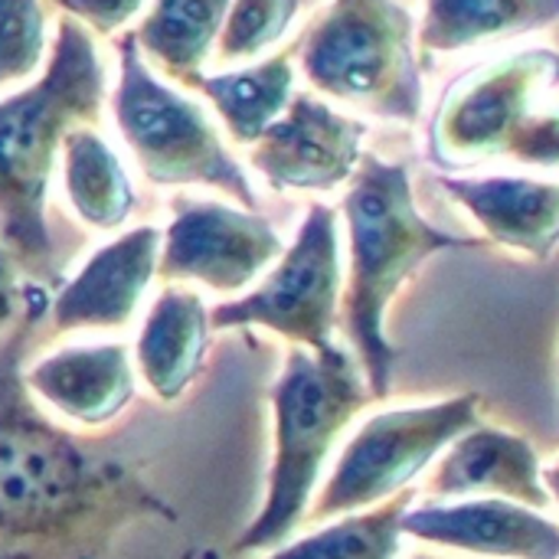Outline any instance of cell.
Instances as JSON below:
<instances>
[{"label":"cell","instance_id":"cell-1","mask_svg":"<svg viewBox=\"0 0 559 559\" xmlns=\"http://www.w3.org/2000/svg\"><path fill=\"white\" fill-rule=\"evenodd\" d=\"M23 321L0 337V540L29 544L33 559H88L131 521H177L121 462L88 452L56 426L23 383Z\"/></svg>","mask_w":559,"mask_h":559},{"label":"cell","instance_id":"cell-2","mask_svg":"<svg viewBox=\"0 0 559 559\" xmlns=\"http://www.w3.org/2000/svg\"><path fill=\"white\" fill-rule=\"evenodd\" d=\"M105 105V66L92 33L62 16L56 43L26 88L0 98V246L16 272L52 278L56 242L46 190L72 128H95Z\"/></svg>","mask_w":559,"mask_h":559},{"label":"cell","instance_id":"cell-3","mask_svg":"<svg viewBox=\"0 0 559 559\" xmlns=\"http://www.w3.org/2000/svg\"><path fill=\"white\" fill-rule=\"evenodd\" d=\"M341 210L350 242L341 318L370 396L383 400L393 390L396 370V347L386 337L393 298L432 255L445 249H472L478 239L432 226L416 206L406 164H393L377 154L360 157Z\"/></svg>","mask_w":559,"mask_h":559},{"label":"cell","instance_id":"cell-4","mask_svg":"<svg viewBox=\"0 0 559 559\" xmlns=\"http://www.w3.org/2000/svg\"><path fill=\"white\" fill-rule=\"evenodd\" d=\"M373 400L354 354L331 344L324 350L292 347L272 386L275 449L262 511L239 534L236 554H262L292 537L308 518L324 462L337 436Z\"/></svg>","mask_w":559,"mask_h":559},{"label":"cell","instance_id":"cell-5","mask_svg":"<svg viewBox=\"0 0 559 559\" xmlns=\"http://www.w3.org/2000/svg\"><path fill=\"white\" fill-rule=\"evenodd\" d=\"M301 72L314 92L370 115L403 124L423 115L413 16L396 0H331L301 39Z\"/></svg>","mask_w":559,"mask_h":559},{"label":"cell","instance_id":"cell-6","mask_svg":"<svg viewBox=\"0 0 559 559\" xmlns=\"http://www.w3.org/2000/svg\"><path fill=\"white\" fill-rule=\"evenodd\" d=\"M111 111L128 151L151 183H200L233 197L246 210L259 206L246 170L226 151L216 124L193 98L174 92L147 69L134 36L118 39V85Z\"/></svg>","mask_w":559,"mask_h":559},{"label":"cell","instance_id":"cell-7","mask_svg":"<svg viewBox=\"0 0 559 559\" xmlns=\"http://www.w3.org/2000/svg\"><path fill=\"white\" fill-rule=\"evenodd\" d=\"M481 400L475 393L386 409L367 419L337 455L324 488L311 501L314 521L354 514L406 491L462 432L478 423Z\"/></svg>","mask_w":559,"mask_h":559},{"label":"cell","instance_id":"cell-8","mask_svg":"<svg viewBox=\"0 0 559 559\" xmlns=\"http://www.w3.org/2000/svg\"><path fill=\"white\" fill-rule=\"evenodd\" d=\"M341 314V236L331 206H311L298 236L269 265V275L242 298L210 311V328H262L292 347L324 350L334 344Z\"/></svg>","mask_w":559,"mask_h":559},{"label":"cell","instance_id":"cell-9","mask_svg":"<svg viewBox=\"0 0 559 559\" xmlns=\"http://www.w3.org/2000/svg\"><path fill=\"white\" fill-rule=\"evenodd\" d=\"M559 82L557 49H524L488 62L455 82L432 121L429 154L436 164L465 167L504 157L540 88Z\"/></svg>","mask_w":559,"mask_h":559},{"label":"cell","instance_id":"cell-10","mask_svg":"<svg viewBox=\"0 0 559 559\" xmlns=\"http://www.w3.org/2000/svg\"><path fill=\"white\" fill-rule=\"evenodd\" d=\"M275 226L246 206L187 203L160 233L157 275L167 285H203L219 295L249 288L278 255Z\"/></svg>","mask_w":559,"mask_h":559},{"label":"cell","instance_id":"cell-11","mask_svg":"<svg viewBox=\"0 0 559 559\" xmlns=\"http://www.w3.org/2000/svg\"><path fill=\"white\" fill-rule=\"evenodd\" d=\"M364 134V121L311 92H295L285 111L249 144V164L275 193H328L354 177Z\"/></svg>","mask_w":559,"mask_h":559},{"label":"cell","instance_id":"cell-12","mask_svg":"<svg viewBox=\"0 0 559 559\" xmlns=\"http://www.w3.org/2000/svg\"><path fill=\"white\" fill-rule=\"evenodd\" d=\"M160 229L138 226L105 242L52 301L56 331H115L131 324L157 275Z\"/></svg>","mask_w":559,"mask_h":559},{"label":"cell","instance_id":"cell-13","mask_svg":"<svg viewBox=\"0 0 559 559\" xmlns=\"http://www.w3.org/2000/svg\"><path fill=\"white\" fill-rule=\"evenodd\" d=\"M403 534L475 557L559 559V524L504 498L409 508Z\"/></svg>","mask_w":559,"mask_h":559},{"label":"cell","instance_id":"cell-14","mask_svg":"<svg viewBox=\"0 0 559 559\" xmlns=\"http://www.w3.org/2000/svg\"><path fill=\"white\" fill-rule=\"evenodd\" d=\"M33 400L82 429L115 423L134 396V364L124 344L62 347L23 370Z\"/></svg>","mask_w":559,"mask_h":559},{"label":"cell","instance_id":"cell-15","mask_svg":"<svg viewBox=\"0 0 559 559\" xmlns=\"http://www.w3.org/2000/svg\"><path fill=\"white\" fill-rule=\"evenodd\" d=\"M488 242L547 262L559 246V183L531 177H439Z\"/></svg>","mask_w":559,"mask_h":559},{"label":"cell","instance_id":"cell-16","mask_svg":"<svg viewBox=\"0 0 559 559\" xmlns=\"http://www.w3.org/2000/svg\"><path fill=\"white\" fill-rule=\"evenodd\" d=\"M436 498H504L534 511L550 504L534 445L504 429H468L442 455L429 478Z\"/></svg>","mask_w":559,"mask_h":559},{"label":"cell","instance_id":"cell-17","mask_svg":"<svg viewBox=\"0 0 559 559\" xmlns=\"http://www.w3.org/2000/svg\"><path fill=\"white\" fill-rule=\"evenodd\" d=\"M210 331V311L197 292L167 285L157 295L141 324L134 360L141 380L160 403H177L193 386L206 357Z\"/></svg>","mask_w":559,"mask_h":559},{"label":"cell","instance_id":"cell-18","mask_svg":"<svg viewBox=\"0 0 559 559\" xmlns=\"http://www.w3.org/2000/svg\"><path fill=\"white\" fill-rule=\"evenodd\" d=\"M226 10L229 0H154L131 36L141 56L167 79L193 88L216 46Z\"/></svg>","mask_w":559,"mask_h":559},{"label":"cell","instance_id":"cell-19","mask_svg":"<svg viewBox=\"0 0 559 559\" xmlns=\"http://www.w3.org/2000/svg\"><path fill=\"white\" fill-rule=\"evenodd\" d=\"M559 20V0H426L416 43L426 56L521 36Z\"/></svg>","mask_w":559,"mask_h":559},{"label":"cell","instance_id":"cell-20","mask_svg":"<svg viewBox=\"0 0 559 559\" xmlns=\"http://www.w3.org/2000/svg\"><path fill=\"white\" fill-rule=\"evenodd\" d=\"M62 187L75 216L95 229H121L134 213V187L108 141L79 124L62 141Z\"/></svg>","mask_w":559,"mask_h":559},{"label":"cell","instance_id":"cell-21","mask_svg":"<svg viewBox=\"0 0 559 559\" xmlns=\"http://www.w3.org/2000/svg\"><path fill=\"white\" fill-rule=\"evenodd\" d=\"M219 115L236 144H255L295 95V62L288 52L269 56L239 72L200 75L193 85Z\"/></svg>","mask_w":559,"mask_h":559},{"label":"cell","instance_id":"cell-22","mask_svg":"<svg viewBox=\"0 0 559 559\" xmlns=\"http://www.w3.org/2000/svg\"><path fill=\"white\" fill-rule=\"evenodd\" d=\"M416 491H400L390 501L341 514V521L272 547L265 559H396L403 540V518L413 508Z\"/></svg>","mask_w":559,"mask_h":559},{"label":"cell","instance_id":"cell-23","mask_svg":"<svg viewBox=\"0 0 559 559\" xmlns=\"http://www.w3.org/2000/svg\"><path fill=\"white\" fill-rule=\"evenodd\" d=\"M298 13V0H229L216 36L219 59H252L272 49Z\"/></svg>","mask_w":559,"mask_h":559},{"label":"cell","instance_id":"cell-24","mask_svg":"<svg viewBox=\"0 0 559 559\" xmlns=\"http://www.w3.org/2000/svg\"><path fill=\"white\" fill-rule=\"evenodd\" d=\"M46 62L43 0H0V88L26 82Z\"/></svg>","mask_w":559,"mask_h":559},{"label":"cell","instance_id":"cell-25","mask_svg":"<svg viewBox=\"0 0 559 559\" xmlns=\"http://www.w3.org/2000/svg\"><path fill=\"white\" fill-rule=\"evenodd\" d=\"M504 157L534 167H559V105L534 108L521 121Z\"/></svg>","mask_w":559,"mask_h":559},{"label":"cell","instance_id":"cell-26","mask_svg":"<svg viewBox=\"0 0 559 559\" xmlns=\"http://www.w3.org/2000/svg\"><path fill=\"white\" fill-rule=\"evenodd\" d=\"M66 16L79 20L88 33L111 36L121 26H128L147 0H56Z\"/></svg>","mask_w":559,"mask_h":559},{"label":"cell","instance_id":"cell-27","mask_svg":"<svg viewBox=\"0 0 559 559\" xmlns=\"http://www.w3.org/2000/svg\"><path fill=\"white\" fill-rule=\"evenodd\" d=\"M20 308H23V292L16 282V265L0 246V334L20 318Z\"/></svg>","mask_w":559,"mask_h":559},{"label":"cell","instance_id":"cell-28","mask_svg":"<svg viewBox=\"0 0 559 559\" xmlns=\"http://www.w3.org/2000/svg\"><path fill=\"white\" fill-rule=\"evenodd\" d=\"M540 475H544V488H547V495H550V498L559 504V462H554L550 468H544Z\"/></svg>","mask_w":559,"mask_h":559},{"label":"cell","instance_id":"cell-29","mask_svg":"<svg viewBox=\"0 0 559 559\" xmlns=\"http://www.w3.org/2000/svg\"><path fill=\"white\" fill-rule=\"evenodd\" d=\"M0 559H33L29 554H23V550H7V554H0Z\"/></svg>","mask_w":559,"mask_h":559},{"label":"cell","instance_id":"cell-30","mask_svg":"<svg viewBox=\"0 0 559 559\" xmlns=\"http://www.w3.org/2000/svg\"><path fill=\"white\" fill-rule=\"evenodd\" d=\"M197 559H226V557H223V554H216V550H203Z\"/></svg>","mask_w":559,"mask_h":559}]
</instances>
